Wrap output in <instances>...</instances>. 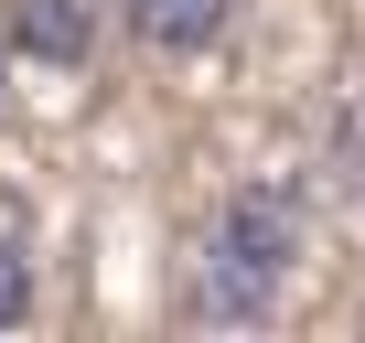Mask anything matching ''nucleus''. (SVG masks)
Masks as SVG:
<instances>
[{
	"label": "nucleus",
	"mask_w": 365,
	"mask_h": 343,
	"mask_svg": "<svg viewBox=\"0 0 365 343\" xmlns=\"http://www.w3.org/2000/svg\"><path fill=\"white\" fill-rule=\"evenodd\" d=\"M22 311H33V258H22V236H0V332Z\"/></svg>",
	"instance_id": "obj_4"
},
{
	"label": "nucleus",
	"mask_w": 365,
	"mask_h": 343,
	"mask_svg": "<svg viewBox=\"0 0 365 343\" xmlns=\"http://www.w3.org/2000/svg\"><path fill=\"white\" fill-rule=\"evenodd\" d=\"M129 11V33L150 43V54H205L226 22H237V0H118Z\"/></svg>",
	"instance_id": "obj_2"
},
{
	"label": "nucleus",
	"mask_w": 365,
	"mask_h": 343,
	"mask_svg": "<svg viewBox=\"0 0 365 343\" xmlns=\"http://www.w3.org/2000/svg\"><path fill=\"white\" fill-rule=\"evenodd\" d=\"M290 258H301V204H290L279 183H247V194L215 204V226H205V247H194V290H182V311H194V322H258V311L279 300Z\"/></svg>",
	"instance_id": "obj_1"
},
{
	"label": "nucleus",
	"mask_w": 365,
	"mask_h": 343,
	"mask_svg": "<svg viewBox=\"0 0 365 343\" xmlns=\"http://www.w3.org/2000/svg\"><path fill=\"white\" fill-rule=\"evenodd\" d=\"M97 22H86V0H11V54L33 65H86Z\"/></svg>",
	"instance_id": "obj_3"
}]
</instances>
